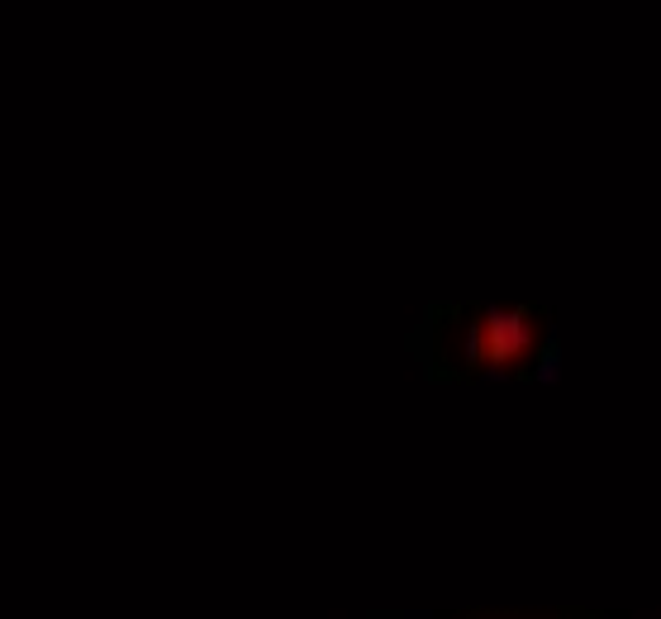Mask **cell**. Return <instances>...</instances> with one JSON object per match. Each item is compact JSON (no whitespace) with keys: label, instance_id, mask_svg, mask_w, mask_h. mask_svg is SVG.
Returning <instances> with one entry per match:
<instances>
[{"label":"cell","instance_id":"obj_1","mask_svg":"<svg viewBox=\"0 0 661 619\" xmlns=\"http://www.w3.org/2000/svg\"><path fill=\"white\" fill-rule=\"evenodd\" d=\"M481 334H486V358L490 362H514L528 348V320L519 310H490L486 324H481Z\"/></svg>","mask_w":661,"mask_h":619},{"label":"cell","instance_id":"obj_2","mask_svg":"<svg viewBox=\"0 0 661 619\" xmlns=\"http://www.w3.org/2000/svg\"><path fill=\"white\" fill-rule=\"evenodd\" d=\"M562 377V353H557V343H547L543 362H538V381H557Z\"/></svg>","mask_w":661,"mask_h":619}]
</instances>
